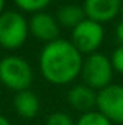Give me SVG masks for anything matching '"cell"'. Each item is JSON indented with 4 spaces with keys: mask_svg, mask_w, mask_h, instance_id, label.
<instances>
[{
    "mask_svg": "<svg viewBox=\"0 0 123 125\" xmlns=\"http://www.w3.org/2000/svg\"><path fill=\"white\" fill-rule=\"evenodd\" d=\"M33 80L31 64L19 55H7L0 60V82L10 90L22 92L29 89Z\"/></svg>",
    "mask_w": 123,
    "mask_h": 125,
    "instance_id": "7a4b0ae2",
    "label": "cell"
},
{
    "mask_svg": "<svg viewBox=\"0 0 123 125\" xmlns=\"http://www.w3.org/2000/svg\"><path fill=\"white\" fill-rule=\"evenodd\" d=\"M84 19H86L84 9L77 4H65L57 13V22L62 26L71 28V29H74Z\"/></svg>",
    "mask_w": 123,
    "mask_h": 125,
    "instance_id": "8fae6325",
    "label": "cell"
},
{
    "mask_svg": "<svg viewBox=\"0 0 123 125\" xmlns=\"http://www.w3.org/2000/svg\"><path fill=\"white\" fill-rule=\"evenodd\" d=\"M110 62H112V67L114 71L123 74V45L117 47L113 51V54L110 57Z\"/></svg>",
    "mask_w": 123,
    "mask_h": 125,
    "instance_id": "9a60e30c",
    "label": "cell"
},
{
    "mask_svg": "<svg viewBox=\"0 0 123 125\" xmlns=\"http://www.w3.org/2000/svg\"><path fill=\"white\" fill-rule=\"evenodd\" d=\"M4 4H6V0H0V15L4 12Z\"/></svg>",
    "mask_w": 123,
    "mask_h": 125,
    "instance_id": "ac0fdd59",
    "label": "cell"
},
{
    "mask_svg": "<svg viewBox=\"0 0 123 125\" xmlns=\"http://www.w3.org/2000/svg\"><path fill=\"white\" fill-rule=\"evenodd\" d=\"M75 125H113L103 114L98 111H90L81 114V116L75 121Z\"/></svg>",
    "mask_w": 123,
    "mask_h": 125,
    "instance_id": "4fadbf2b",
    "label": "cell"
},
{
    "mask_svg": "<svg viewBox=\"0 0 123 125\" xmlns=\"http://www.w3.org/2000/svg\"><path fill=\"white\" fill-rule=\"evenodd\" d=\"M28 23H29V33H32L36 39L45 44H49L60 38V23L57 22V18L46 12H39L32 15Z\"/></svg>",
    "mask_w": 123,
    "mask_h": 125,
    "instance_id": "52a82bcc",
    "label": "cell"
},
{
    "mask_svg": "<svg viewBox=\"0 0 123 125\" xmlns=\"http://www.w3.org/2000/svg\"><path fill=\"white\" fill-rule=\"evenodd\" d=\"M120 15H122V18H123V3H122V7H120Z\"/></svg>",
    "mask_w": 123,
    "mask_h": 125,
    "instance_id": "d6986e66",
    "label": "cell"
},
{
    "mask_svg": "<svg viewBox=\"0 0 123 125\" xmlns=\"http://www.w3.org/2000/svg\"><path fill=\"white\" fill-rule=\"evenodd\" d=\"M0 125H12V124H10V121H9L6 116L0 115Z\"/></svg>",
    "mask_w": 123,
    "mask_h": 125,
    "instance_id": "e0dca14e",
    "label": "cell"
},
{
    "mask_svg": "<svg viewBox=\"0 0 123 125\" xmlns=\"http://www.w3.org/2000/svg\"><path fill=\"white\" fill-rule=\"evenodd\" d=\"M45 125H75V122L65 112H54L48 116Z\"/></svg>",
    "mask_w": 123,
    "mask_h": 125,
    "instance_id": "5bb4252c",
    "label": "cell"
},
{
    "mask_svg": "<svg viewBox=\"0 0 123 125\" xmlns=\"http://www.w3.org/2000/svg\"><path fill=\"white\" fill-rule=\"evenodd\" d=\"M13 105H15V111L22 118L36 116L38 112H39V106H41L38 94L33 93L29 89L18 92L15 99H13Z\"/></svg>",
    "mask_w": 123,
    "mask_h": 125,
    "instance_id": "30bf717a",
    "label": "cell"
},
{
    "mask_svg": "<svg viewBox=\"0 0 123 125\" xmlns=\"http://www.w3.org/2000/svg\"><path fill=\"white\" fill-rule=\"evenodd\" d=\"M113 67L110 58L101 52H94L84 58L81 67V77L86 86L98 92L109 84H112L113 79Z\"/></svg>",
    "mask_w": 123,
    "mask_h": 125,
    "instance_id": "277c9868",
    "label": "cell"
},
{
    "mask_svg": "<svg viewBox=\"0 0 123 125\" xmlns=\"http://www.w3.org/2000/svg\"><path fill=\"white\" fill-rule=\"evenodd\" d=\"M96 106L112 124L123 125V86L112 83L98 90Z\"/></svg>",
    "mask_w": 123,
    "mask_h": 125,
    "instance_id": "8992f818",
    "label": "cell"
},
{
    "mask_svg": "<svg viewBox=\"0 0 123 125\" xmlns=\"http://www.w3.org/2000/svg\"><path fill=\"white\" fill-rule=\"evenodd\" d=\"M52 0H15V4L23 10V12H28V13H39V12H44L49 3Z\"/></svg>",
    "mask_w": 123,
    "mask_h": 125,
    "instance_id": "7c38bea8",
    "label": "cell"
},
{
    "mask_svg": "<svg viewBox=\"0 0 123 125\" xmlns=\"http://www.w3.org/2000/svg\"><path fill=\"white\" fill-rule=\"evenodd\" d=\"M123 0H84V13L86 18L96 21L98 23L113 21L122 7Z\"/></svg>",
    "mask_w": 123,
    "mask_h": 125,
    "instance_id": "ba28073f",
    "label": "cell"
},
{
    "mask_svg": "<svg viewBox=\"0 0 123 125\" xmlns=\"http://www.w3.org/2000/svg\"><path fill=\"white\" fill-rule=\"evenodd\" d=\"M29 35L26 18L16 10H6L0 15V45L6 50L22 47Z\"/></svg>",
    "mask_w": 123,
    "mask_h": 125,
    "instance_id": "3957f363",
    "label": "cell"
},
{
    "mask_svg": "<svg viewBox=\"0 0 123 125\" xmlns=\"http://www.w3.org/2000/svg\"><path fill=\"white\" fill-rule=\"evenodd\" d=\"M83 61V54L71 41L58 38L44 45L39 55V70L46 82L68 84L80 76Z\"/></svg>",
    "mask_w": 123,
    "mask_h": 125,
    "instance_id": "6da1fadb",
    "label": "cell"
},
{
    "mask_svg": "<svg viewBox=\"0 0 123 125\" xmlns=\"http://www.w3.org/2000/svg\"><path fill=\"white\" fill-rule=\"evenodd\" d=\"M67 100L75 111H80V112L86 114V112L93 111V108L96 106L97 92L93 90L91 87L86 86L84 83L83 84H77V86H72L68 90Z\"/></svg>",
    "mask_w": 123,
    "mask_h": 125,
    "instance_id": "9c48e42d",
    "label": "cell"
},
{
    "mask_svg": "<svg viewBox=\"0 0 123 125\" xmlns=\"http://www.w3.org/2000/svg\"><path fill=\"white\" fill-rule=\"evenodd\" d=\"M104 39V28L101 23L86 18L71 32V44L86 55L97 52Z\"/></svg>",
    "mask_w": 123,
    "mask_h": 125,
    "instance_id": "5b68a950",
    "label": "cell"
},
{
    "mask_svg": "<svg viewBox=\"0 0 123 125\" xmlns=\"http://www.w3.org/2000/svg\"><path fill=\"white\" fill-rule=\"evenodd\" d=\"M116 36H117V39L120 41V44L123 45V21L119 22V25L116 26Z\"/></svg>",
    "mask_w": 123,
    "mask_h": 125,
    "instance_id": "2e32d148",
    "label": "cell"
}]
</instances>
